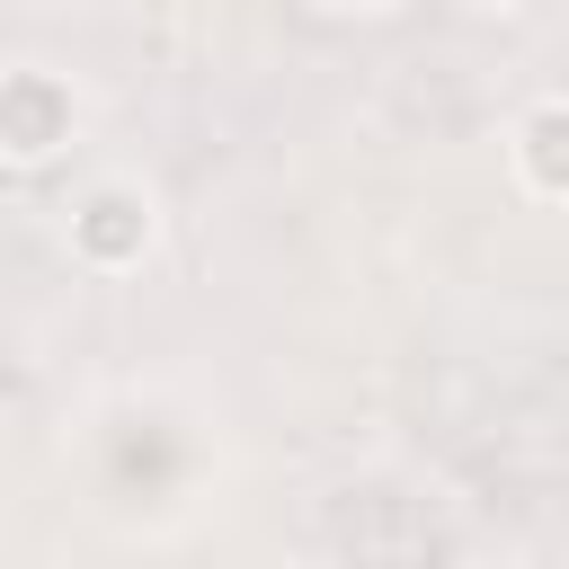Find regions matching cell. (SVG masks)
<instances>
[{"mask_svg": "<svg viewBox=\"0 0 569 569\" xmlns=\"http://www.w3.org/2000/svg\"><path fill=\"white\" fill-rule=\"evenodd\" d=\"M533 142H542V151H533V160H542V178H569V116H542V124H533Z\"/></svg>", "mask_w": 569, "mask_h": 569, "instance_id": "1", "label": "cell"}, {"mask_svg": "<svg viewBox=\"0 0 569 569\" xmlns=\"http://www.w3.org/2000/svg\"><path fill=\"white\" fill-rule=\"evenodd\" d=\"M89 240H98V249H124V240H133V222H124V204H98V222H89Z\"/></svg>", "mask_w": 569, "mask_h": 569, "instance_id": "2", "label": "cell"}]
</instances>
